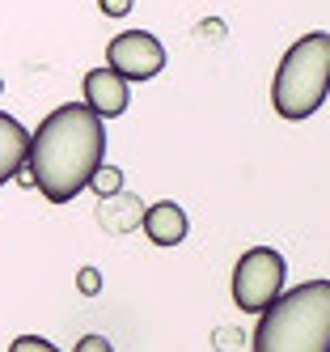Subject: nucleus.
Returning <instances> with one entry per match:
<instances>
[{
	"label": "nucleus",
	"mask_w": 330,
	"mask_h": 352,
	"mask_svg": "<svg viewBox=\"0 0 330 352\" xmlns=\"http://www.w3.org/2000/svg\"><path fill=\"white\" fill-rule=\"evenodd\" d=\"M102 166H106V123L85 102L56 107L30 136L25 174L51 204H68L72 195H81Z\"/></svg>",
	"instance_id": "obj_1"
},
{
	"label": "nucleus",
	"mask_w": 330,
	"mask_h": 352,
	"mask_svg": "<svg viewBox=\"0 0 330 352\" xmlns=\"http://www.w3.org/2000/svg\"><path fill=\"white\" fill-rule=\"evenodd\" d=\"M250 352H330V280H305L263 310Z\"/></svg>",
	"instance_id": "obj_2"
},
{
	"label": "nucleus",
	"mask_w": 330,
	"mask_h": 352,
	"mask_svg": "<svg viewBox=\"0 0 330 352\" xmlns=\"http://www.w3.org/2000/svg\"><path fill=\"white\" fill-rule=\"evenodd\" d=\"M330 98V34L314 30L288 47L271 81V107L279 119L300 123Z\"/></svg>",
	"instance_id": "obj_3"
},
{
	"label": "nucleus",
	"mask_w": 330,
	"mask_h": 352,
	"mask_svg": "<svg viewBox=\"0 0 330 352\" xmlns=\"http://www.w3.org/2000/svg\"><path fill=\"white\" fill-rule=\"evenodd\" d=\"M284 280H288V263L279 250L271 246H254L237 259L233 267V301L246 314H263L284 297Z\"/></svg>",
	"instance_id": "obj_4"
},
{
	"label": "nucleus",
	"mask_w": 330,
	"mask_h": 352,
	"mask_svg": "<svg viewBox=\"0 0 330 352\" xmlns=\"http://www.w3.org/2000/svg\"><path fill=\"white\" fill-rule=\"evenodd\" d=\"M106 64L119 72L123 81H152L165 68V47L148 30H123L106 47Z\"/></svg>",
	"instance_id": "obj_5"
},
{
	"label": "nucleus",
	"mask_w": 330,
	"mask_h": 352,
	"mask_svg": "<svg viewBox=\"0 0 330 352\" xmlns=\"http://www.w3.org/2000/svg\"><path fill=\"white\" fill-rule=\"evenodd\" d=\"M132 81H123L119 72L106 64V68H89L85 72V107L93 111V115H102V119H115V115H123L127 111V102H132V89H127Z\"/></svg>",
	"instance_id": "obj_6"
},
{
	"label": "nucleus",
	"mask_w": 330,
	"mask_h": 352,
	"mask_svg": "<svg viewBox=\"0 0 330 352\" xmlns=\"http://www.w3.org/2000/svg\"><path fill=\"white\" fill-rule=\"evenodd\" d=\"M30 136L34 132H25V123L0 111V187L21 174V166H30Z\"/></svg>",
	"instance_id": "obj_7"
},
{
	"label": "nucleus",
	"mask_w": 330,
	"mask_h": 352,
	"mask_svg": "<svg viewBox=\"0 0 330 352\" xmlns=\"http://www.w3.org/2000/svg\"><path fill=\"white\" fill-rule=\"evenodd\" d=\"M140 230L148 234L152 246H178V242L187 238L191 221H187L182 204H174V199H161V204H152V208L144 212V225H140Z\"/></svg>",
	"instance_id": "obj_8"
},
{
	"label": "nucleus",
	"mask_w": 330,
	"mask_h": 352,
	"mask_svg": "<svg viewBox=\"0 0 330 352\" xmlns=\"http://www.w3.org/2000/svg\"><path fill=\"white\" fill-rule=\"evenodd\" d=\"M144 212L140 208V199L136 195H119V208H115V199H102V221H106V230L110 234H127V230H136V225H144Z\"/></svg>",
	"instance_id": "obj_9"
},
{
	"label": "nucleus",
	"mask_w": 330,
	"mask_h": 352,
	"mask_svg": "<svg viewBox=\"0 0 330 352\" xmlns=\"http://www.w3.org/2000/svg\"><path fill=\"white\" fill-rule=\"evenodd\" d=\"M89 191H97L102 199H115V195H123V170L119 166H102L97 174H93V183H89Z\"/></svg>",
	"instance_id": "obj_10"
},
{
	"label": "nucleus",
	"mask_w": 330,
	"mask_h": 352,
	"mask_svg": "<svg viewBox=\"0 0 330 352\" xmlns=\"http://www.w3.org/2000/svg\"><path fill=\"white\" fill-rule=\"evenodd\" d=\"M9 352H60L51 340H43V336H17L13 344H9Z\"/></svg>",
	"instance_id": "obj_11"
},
{
	"label": "nucleus",
	"mask_w": 330,
	"mask_h": 352,
	"mask_svg": "<svg viewBox=\"0 0 330 352\" xmlns=\"http://www.w3.org/2000/svg\"><path fill=\"white\" fill-rule=\"evenodd\" d=\"M76 289H81L85 297L102 293V276H97V267H81V272H76Z\"/></svg>",
	"instance_id": "obj_12"
},
{
	"label": "nucleus",
	"mask_w": 330,
	"mask_h": 352,
	"mask_svg": "<svg viewBox=\"0 0 330 352\" xmlns=\"http://www.w3.org/2000/svg\"><path fill=\"white\" fill-rule=\"evenodd\" d=\"M72 352H115L106 336H81V344H76Z\"/></svg>",
	"instance_id": "obj_13"
},
{
	"label": "nucleus",
	"mask_w": 330,
	"mask_h": 352,
	"mask_svg": "<svg viewBox=\"0 0 330 352\" xmlns=\"http://www.w3.org/2000/svg\"><path fill=\"white\" fill-rule=\"evenodd\" d=\"M97 5H102L106 17H127V13H132V0H97Z\"/></svg>",
	"instance_id": "obj_14"
},
{
	"label": "nucleus",
	"mask_w": 330,
	"mask_h": 352,
	"mask_svg": "<svg viewBox=\"0 0 330 352\" xmlns=\"http://www.w3.org/2000/svg\"><path fill=\"white\" fill-rule=\"evenodd\" d=\"M0 94H5V81H0Z\"/></svg>",
	"instance_id": "obj_15"
}]
</instances>
